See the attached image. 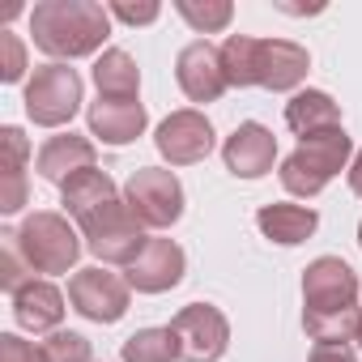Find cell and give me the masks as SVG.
Here are the masks:
<instances>
[{"label": "cell", "instance_id": "6da1fadb", "mask_svg": "<svg viewBox=\"0 0 362 362\" xmlns=\"http://www.w3.org/2000/svg\"><path fill=\"white\" fill-rule=\"evenodd\" d=\"M222 69L235 90L260 86L273 94L298 90L307 81L311 56L294 39H252V35H230L222 43Z\"/></svg>", "mask_w": 362, "mask_h": 362}, {"label": "cell", "instance_id": "7a4b0ae2", "mask_svg": "<svg viewBox=\"0 0 362 362\" xmlns=\"http://www.w3.org/2000/svg\"><path fill=\"white\" fill-rule=\"evenodd\" d=\"M35 47L47 52L56 64L94 56L111 35V13L94 0H43L30 9Z\"/></svg>", "mask_w": 362, "mask_h": 362}, {"label": "cell", "instance_id": "3957f363", "mask_svg": "<svg viewBox=\"0 0 362 362\" xmlns=\"http://www.w3.org/2000/svg\"><path fill=\"white\" fill-rule=\"evenodd\" d=\"M354 162V141L345 128H328L315 136H303L298 149L281 162L277 179L290 197H320L332 179Z\"/></svg>", "mask_w": 362, "mask_h": 362}, {"label": "cell", "instance_id": "277c9868", "mask_svg": "<svg viewBox=\"0 0 362 362\" xmlns=\"http://www.w3.org/2000/svg\"><path fill=\"white\" fill-rule=\"evenodd\" d=\"M18 247L26 256V264L35 273H69L81 256V235L69 226L64 214H52V209H35L26 214V222L18 226Z\"/></svg>", "mask_w": 362, "mask_h": 362}, {"label": "cell", "instance_id": "5b68a950", "mask_svg": "<svg viewBox=\"0 0 362 362\" xmlns=\"http://www.w3.org/2000/svg\"><path fill=\"white\" fill-rule=\"evenodd\" d=\"M77 226H81V235H86V247H90L103 264H124V269H128V264L145 252V243H149L141 218L128 209L124 197L107 201L103 209H94V214H90L86 222H77Z\"/></svg>", "mask_w": 362, "mask_h": 362}, {"label": "cell", "instance_id": "8992f818", "mask_svg": "<svg viewBox=\"0 0 362 362\" xmlns=\"http://www.w3.org/2000/svg\"><path fill=\"white\" fill-rule=\"evenodd\" d=\"M124 201L145 230H170L184 218V184L166 166H136L124 184Z\"/></svg>", "mask_w": 362, "mask_h": 362}, {"label": "cell", "instance_id": "52a82bcc", "mask_svg": "<svg viewBox=\"0 0 362 362\" xmlns=\"http://www.w3.org/2000/svg\"><path fill=\"white\" fill-rule=\"evenodd\" d=\"M26 115L39 128H64L77 111H81V73L69 64H43L35 69V77L26 81Z\"/></svg>", "mask_w": 362, "mask_h": 362}, {"label": "cell", "instance_id": "ba28073f", "mask_svg": "<svg viewBox=\"0 0 362 362\" xmlns=\"http://www.w3.org/2000/svg\"><path fill=\"white\" fill-rule=\"evenodd\" d=\"M358 311V273L341 256H320L303 269V315Z\"/></svg>", "mask_w": 362, "mask_h": 362}, {"label": "cell", "instance_id": "9c48e42d", "mask_svg": "<svg viewBox=\"0 0 362 362\" xmlns=\"http://www.w3.org/2000/svg\"><path fill=\"white\" fill-rule=\"evenodd\" d=\"M69 303L77 315H86L94 324H115V320H124V311L132 303V286H128V277H119L103 264L77 269L69 277Z\"/></svg>", "mask_w": 362, "mask_h": 362}, {"label": "cell", "instance_id": "30bf717a", "mask_svg": "<svg viewBox=\"0 0 362 362\" xmlns=\"http://www.w3.org/2000/svg\"><path fill=\"white\" fill-rule=\"evenodd\" d=\"M170 332L184 362H218L230 345V320L214 303H188L184 311H175Z\"/></svg>", "mask_w": 362, "mask_h": 362}, {"label": "cell", "instance_id": "8fae6325", "mask_svg": "<svg viewBox=\"0 0 362 362\" xmlns=\"http://www.w3.org/2000/svg\"><path fill=\"white\" fill-rule=\"evenodd\" d=\"M153 145L158 153L170 162V166H192V162H205L214 153V124L205 119V111L197 107H184V111H170L158 132H153Z\"/></svg>", "mask_w": 362, "mask_h": 362}, {"label": "cell", "instance_id": "7c38bea8", "mask_svg": "<svg viewBox=\"0 0 362 362\" xmlns=\"http://www.w3.org/2000/svg\"><path fill=\"white\" fill-rule=\"evenodd\" d=\"M175 81L192 103H218L230 90L226 69H222V47H214L209 39H192L175 60Z\"/></svg>", "mask_w": 362, "mask_h": 362}, {"label": "cell", "instance_id": "4fadbf2b", "mask_svg": "<svg viewBox=\"0 0 362 362\" xmlns=\"http://www.w3.org/2000/svg\"><path fill=\"white\" fill-rule=\"evenodd\" d=\"M184 269H188L184 247H179L175 239H162L158 235V239L145 243V252L124 273H128V286L136 294H166V290H175L179 281H184Z\"/></svg>", "mask_w": 362, "mask_h": 362}, {"label": "cell", "instance_id": "5bb4252c", "mask_svg": "<svg viewBox=\"0 0 362 362\" xmlns=\"http://www.w3.org/2000/svg\"><path fill=\"white\" fill-rule=\"evenodd\" d=\"M273 158H277V136H273L264 124H256V119H243V124L226 136V145H222V162H226V170L239 175V179H260V175H269V170H273Z\"/></svg>", "mask_w": 362, "mask_h": 362}, {"label": "cell", "instance_id": "9a60e30c", "mask_svg": "<svg viewBox=\"0 0 362 362\" xmlns=\"http://www.w3.org/2000/svg\"><path fill=\"white\" fill-rule=\"evenodd\" d=\"M94 162H98V149H94V141H90V136H81V132H60V136H52V141L39 149L35 170L47 179V184L64 188L73 175L94 170Z\"/></svg>", "mask_w": 362, "mask_h": 362}, {"label": "cell", "instance_id": "2e32d148", "mask_svg": "<svg viewBox=\"0 0 362 362\" xmlns=\"http://www.w3.org/2000/svg\"><path fill=\"white\" fill-rule=\"evenodd\" d=\"M86 124H90V136H98L103 145H132L145 132L149 115L136 98H98L90 103Z\"/></svg>", "mask_w": 362, "mask_h": 362}, {"label": "cell", "instance_id": "e0dca14e", "mask_svg": "<svg viewBox=\"0 0 362 362\" xmlns=\"http://www.w3.org/2000/svg\"><path fill=\"white\" fill-rule=\"evenodd\" d=\"M13 320L26 328V332H60V320H64V294L35 277L26 281L18 294H13Z\"/></svg>", "mask_w": 362, "mask_h": 362}, {"label": "cell", "instance_id": "ac0fdd59", "mask_svg": "<svg viewBox=\"0 0 362 362\" xmlns=\"http://www.w3.org/2000/svg\"><path fill=\"white\" fill-rule=\"evenodd\" d=\"M0 149H5V162H0V214H18L26 205V132L22 128H0Z\"/></svg>", "mask_w": 362, "mask_h": 362}, {"label": "cell", "instance_id": "d6986e66", "mask_svg": "<svg viewBox=\"0 0 362 362\" xmlns=\"http://www.w3.org/2000/svg\"><path fill=\"white\" fill-rule=\"evenodd\" d=\"M256 226H260L264 239H273L281 247H298V243H307L315 235L320 214L311 205H264L256 214Z\"/></svg>", "mask_w": 362, "mask_h": 362}, {"label": "cell", "instance_id": "ffe728a7", "mask_svg": "<svg viewBox=\"0 0 362 362\" xmlns=\"http://www.w3.org/2000/svg\"><path fill=\"white\" fill-rule=\"evenodd\" d=\"M286 124H290V132H298V141H303V136L341 128V107H337L332 94H324V90H298V94L286 103Z\"/></svg>", "mask_w": 362, "mask_h": 362}, {"label": "cell", "instance_id": "44dd1931", "mask_svg": "<svg viewBox=\"0 0 362 362\" xmlns=\"http://www.w3.org/2000/svg\"><path fill=\"white\" fill-rule=\"evenodd\" d=\"M119 192H115V179L107 175V170H81V175H73L69 184L60 188V201H64V209H69V218H77V222H86L94 209H103L107 201H115Z\"/></svg>", "mask_w": 362, "mask_h": 362}, {"label": "cell", "instance_id": "7402d4cb", "mask_svg": "<svg viewBox=\"0 0 362 362\" xmlns=\"http://www.w3.org/2000/svg\"><path fill=\"white\" fill-rule=\"evenodd\" d=\"M94 86H98V98H136L141 69L124 47H107L94 60Z\"/></svg>", "mask_w": 362, "mask_h": 362}, {"label": "cell", "instance_id": "603a6c76", "mask_svg": "<svg viewBox=\"0 0 362 362\" xmlns=\"http://www.w3.org/2000/svg\"><path fill=\"white\" fill-rule=\"evenodd\" d=\"M119 358H124V362H175V358H179V341H175L170 324H166V328H136V332L124 341Z\"/></svg>", "mask_w": 362, "mask_h": 362}, {"label": "cell", "instance_id": "cb8c5ba5", "mask_svg": "<svg viewBox=\"0 0 362 362\" xmlns=\"http://www.w3.org/2000/svg\"><path fill=\"white\" fill-rule=\"evenodd\" d=\"M175 13L184 18L197 35H218V30H226L230 26V18H235V5L230 0H175Z\"/></svg>", "mask_w": 362, "mask_h": 362}, {"label": "cell", "instance_id": "d4e9b609", "mask_svg": "<svg viewBox=\"0 0 362 362\" xmlns=\"http://www.w3.org/2000/svg\"><path fill=\"white\" fill-rule=\"evenodd\" d=\"M30 273H35V269L26 264L22 247H18V230H5V235H0V290L13 298L26 281H35Z\"/></svg>", "mask_w": 362, "mask_h": 362}, {"label": "cell", "instance_id": "484cf974", "mask_svg": "<svg viewBox=\"0 0 362 362\" xmlns=\"http://www.w3.org/2000/svg\"><path fill=\"white\" fill-rule=\"evenodd\" d=\"M39 362H94L90 358V341L81 332H47V341H39Z\"/></svg>", "mask_w": 362, "mask_h": 362}, {"label": "cell", "instance_id": "4316f807", "mask_svg": "<svg viewBox=\"0 0 362 362\" xmlns=\"http://www.w3.org/2000/svg\"><path fill=\"white\" fill-rule=\"evenodd\" d=\"M26 77V43L13 30H0V81H22Z\"/></svg>", "mask_w": 362, "mask_h": 362}, {"label": "cell", "instance_id": "83f0119b", "mask_svg": "<svg viewBox=\"0 0 362 362\" xmlns=\"http://www.w3.org/2000/svg\"><path fill=\"white\" fill-rule=\"evenodd\" d=\"M107 13L111 18H119V22H128V26H149V22H158V5L149 0V5H124V0H115V5H107Z\"/></svg>", "mask_w": 362, "mask_h": 362}, {"label": "cell", "instance_id": "f1b7e54d", "mask_svg": "<svg viewBox=\"0 0 362 362\" xmlns=\"http://www.w3.org/2000/svg\"><path fill=\"white\" fill-rule=\"evenodd\" d=\"M0 362H39V345L22 341L18 332H5L0 337Z\"/></svg>", "mask_w": 362, "mask_h": 362}, {"label": "cell", "instance_id": "f546056e", "mask_svg": "<svg viewBox=\"0 0 362 362\" xmlns=\"http://www.w3.org/2000/svg\"><path fill=\"white\" fill-rule=\"evenodd\" d=\"M307 362H358V354L349 345H337V341H320L311 345V358Z\"/></svg>", "mask_w": 362, "mask_h": 362}, {"label": "cell", "instance_id": "4dcf8cb0", "mask_svg": "<svg viewBox=\"0 0 362 362\" xmlns=\"http://www.w3.org/2000/svg\"><path fill=\"white\" fill-rule=\"evenodd\" d=\"M349 188H354V197H362V149H358L354 162H349Z\"/></svg>", "mask_w": 362, "mask_h": 362}, {"label": "cell", "instance_id": "1f68e13d", "mask_svg": "<svg viewBox=\"0 0 362 362\" xmlns=\"http://www.w3.org/2000/svg\"><path fill=\"white\" fill-rule=\"evenodd\" d=\"M358 247H362V226H358Z\"/></svg>", "mask_w": 362, "mask_h": 362}, {"label": "cell", "instance_id": "d6a6232c", "mask_svg": "<svg viewBox=\"0 0 362 362\" xmlns=\"http://www.w3.org/2000/svg\"><path fill=\"white\" fill-rule=\"evenodd\" d=\"M358 345H362V328H358Z\"/></svg>", "mask_w": 362, "mask_h": 362}]
</instances>
